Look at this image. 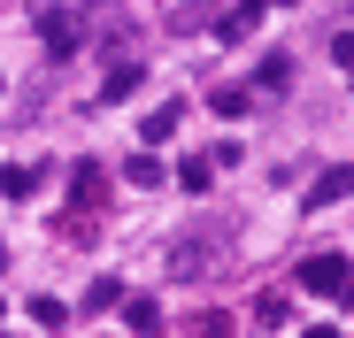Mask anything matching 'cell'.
<instances>
[{
    "instance_id": "30bf717a",
    "label": "cell",
    "mask_w": 354,
    "mask_h": 338,
    "mask_svg": "<svg viewBox=\"0 0 354 338\" xmlns=\"http://www.w3.org/2000/svg\"><path fill=\"white\" fill-rule=\"evenodd\" d=\"M131 330L154 338V330H162V308H154V300H131Z\"/></svg>"
},
{
    "instance_id": "ba28073f",
    "label": "cell",
    "mask_w": 354,
    "mask_h": 338,
    "mask_svg": "<svg viewBox=\"0 0 354 338\" xmlns=\"http://www.w3.org/2000/svg\"><path fill=\"white\" fill-rule=\"evenodd\" d=\"M208 177H216V161L201 154V161H185V169H177V185H185V192H208Z\"/></svg>"
},
{
    "instance_id": "8992f818",
    "label": "cell",
    "mask_w": 354,
    "mask_h": 338,
    "mask_svg": "<svg viewBox=\"0 0 354 338\" xmlns=\"http://www.w3.org/2000/svg\"><path fill=\"white\" fill-rule=\"evenodd\" d=\"M208 108H216V116H247V108H254V92H247V85H223Z\"/></svg>"
},
{
    "instance_id": "277c9868",
    "label": "cell",
    "mask_w": 354,
    "mask_h": 338,
    "mask_svg": "<svg viewBox=\"0 0 354 338\" xmlns=\"http://www.w3.org/2000/svg\"><path fill=\"white\" fill-rule=\"evenodd\" d=\"M354 192V169H324V177L308 185V208H331V200H346Z\"/></svg>"
},
{
    "instance_id": "7a4b0ae2",
    "label": "cell",
    "mask_w": 354,
    "mask_h": 338,
    "mask_svg": "<svg viewBox=\"0 0 354 338\" xmlns=\"http://www.w3.org/2000/svg\"><path fill=\"white\" fill-rule=\"evenodd\" d=\"M346 277H354L346 254H308V261H301V285H308V292H339Z\"/></svg>"
},
{
    "instance_id": "52a82bcc",
    "label": "cell",
    "mask_w": 354,
    "mask_h": 338,
    "mask_svg": "<svg viewBox=\"0 0 354 338\" xmlns=\"http://www.w3.org/2000/svg\"><path fill=\"white\" fill-rule=\"evenodd\" d=\"M115 300H124V285H115V277H93V285H85V308H93V315L115 308Z\"/></svg>"
},
{
    "instance_id": "3957f363",
    "label": "cell",
    "mask_w": 354,
    "mask_h": 338,
    "mask_svg": "<svg viewBox=\"0 0 354 338\" xmlns=\"http://www.w3.org/2000/svg\"><path fill=\"white\" fill-rule=\"evenodd\" d=\"M139 85H147V70H139V62H115V70H108V85H100V108H115V100H131Z\"/></svg>"
},
{
    "instance_id": "5bb4252c",
    "label": "cell",
    "mask_w": 354,
    "mask_h": 338,
    "mask_svg": "<svg viewBox=\"0 0 354 338\" xmlns=\"http://www.w3.org/2000/svg\"><path fill=\"white\" fill-rule=\"evenodd\" d=\"M270 8H292V0H270Z\"/></svg>"
},
{
    "instance_id": "9c48e42d",
    "label": "cell",
    "mask_w": 354,
    "mask_h": 338,
    "mask_svg": "<svg viewBox=\"0 0 354 338\" xmlns=\"http://www.w3.org/2000/svg\"><path fill=\"white\" fill-rule=\"evenodd\" d=\"M124 177H131V185H162V161H154V154H131Z\"/></svg>"
},
{
    "instance_id": "8fae6325",
    "label": "cell",
    "mask_w": 354,
    "mask_h": 338,
    "mask_svg": "<svg viewBox=\"0 0 354 338\" xmlns=\"http://www.w3.org/2000/svg\"><path fill=\"white\" fill-rule=\"evenodd\" d=\"M169 131H177V108H154V116H147V146H162Z\"/></svg>"
},
{
    "instance_id": "4fadbf2b",
    "label": "cell",
    "mask_w": 354,
    "mask_h": 338,
    "mask_svg": "<svg viewBox=\"0 0 354 338\" xmlns=\"http://www.w3.org/2000/svg\"><path fill=\"white\" fill-rule=\"evenodd\" d=\"M308 338H339V330H308Z\"/></svg>"
},
{
    "instance_id": "5b68a950",
    "label": "cell",
    "mask_w": 354,
    "mask_h": 338,
    "mask_svg": "<svg viewBox=\"0 0 354 338\" xmlns=\"http://www.w3.org/2000/svg\"><path fill=\"white\" fill-rule=\"evenodd\" d=\"M39 192V169H0V200H31Z\"/></svg>"
},
{
    "instance_id": "6da1fadb",
    "label": "cell",
    "mask_w": 354,
    "mask_h": 338,
    "mask_svg": "<svg viewBox=\"0 0 354 338\" xmlns=\"http://www.w3.org/2000/svg\"><path fill=\"white\" fill-rule=\"evenodd\" d=\"M31 16H39V39H46L54 62H70V54L85 46V23H77V16H62V0H31Z\"/></svg>"
},
{
    "instance_id": "7c38bea8",
    "label": "cell",
    "mask_w": 354,
    "mask_h": 338,
    "mask_svg": "<svg viewBox=\"0 0 354 338\" xmlns=\"http://www.w3.org/2000/svg\"><path fill=\"white\" fill-rule=\"evenodd\" d=\"M331 62H339V70H354V31H339V39H331Z\"/></svg>"
}]
</instances>
